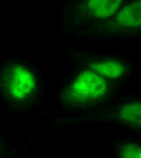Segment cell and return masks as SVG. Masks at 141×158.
Instances as JSON below:
<instances>
[{
    "label": "cell",
    "instance_id": "cell-1",
    "mask_svg": "<svg viewBox=\"0 0 141 158\" xmlns=\"http://www.w3.org/2000/svg\"><path fill=\"white\" fill-rule=\"evenodd\" d=\"M108 91L105 79L92 71H85L63 93L62 100L70 106H85L104 98Z\"/></svg>",
    "mask_w": 141,
    "mask_h": 158
},
{
    "label": "cell",
    "instance_id": "cell-2",
    "mask_svg": "<svg viewBox=\"0 0 141 158\" xmlns=\"http://www.w3.org/2000/svg\"><path fill=\"white\" fill-rule=\"evenodd\" d=\"M0 80L3 95L14 102H20L29 99L35 89L32 74L20 65H12L5 69Z\"/></svg>",
    "mask_w": 141,
    "mask_h": 158
},
{
    "label": "cell",
    "instance_id": "cell-3",
    "mask_svg": "<svg viewBox=\"0 0 141 158\" xmlns=\"http://www.w3.org/2000/svg\"><path fill=\"white\" fill-rule=\"evenodd\" d=\"M122 2L118 0H89L79 5V12L86 20L106 19L118 10Z\"/></svg>",
    "mask_w": 141,
    "mask_h": 158
},
{
    "label": "cell",
    "instance_id": "cell-4",
    "mask_svg": "<svg viewBox=\"0 0 141 158\" xmlns=\"http://www.w3.org/2000/svg\"><path fill=\"white\" fill-rule=\"evenodd\" d=\"M141 1H136L120 10L114 24L123 29H133L141 26Z\"/></svg>",
    "mask_w": 141,
    "mask_h": 158
},
{
    "label": "cell",
    "instance_id": "cell-5",
    "mask_svg": "<svg viewBox=\"0 0 141 158\" xmlns=\"http://www.w3.org/2000/svg\"><path fill=\"white\" fill-rule=\"evenodd\" d=\"M92 71L101 77L116 79L123 75L125 71L124 64L117 60H103L89 64Z\"/></svg>",
    "mask_w": 141,
    "mask_h": 158
},
{
    "label": "cell",
    "instance_id": "cell-6",
    "mask_svg": "<svg viewBox=\"0 0 141 158\" xmlns=\"http://www.w3.org/2000/svg\"><path fill=\"white\" fill-rule=\"evenodd\" d=\"M141 103H130L124 105L119 112V117L124 122L139 128L141 124Z\"/></svg>",
    "mask_w": 141,
    "mask_h": 158
},
{
    "label": "cell",
    "instance_id": "cell-7",
    "mask_svg": "<svg viewBox=\"0 0 141 158\" xmlns=\"http://www.w3.org/2000/svg\"><path fill=\"white\" fill-rule=\"evenodd\" d=\"M119 158H141V145L134 141H128L119 148Z\"/></svg>",
    "mask_w": 141,
    "mask_h": 158
}]
</instances>
